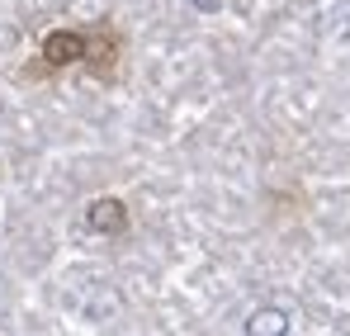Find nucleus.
Here are the masks:
<instances>
[{
    "label": "nucleus",
    "mask_w": 350,
    "mask_h": 336,
    "mask_svg": "<svg viewBox=\"0 0 350 336\" xmlns=\"http://www.w3.org/2000/svg\"><path fill=\"white\" fill-rule=\"evenodd\" d=\"M85 53H90V29H53L43 34L38 57L24 66V81H53L71 66H85Z\"/></svg>",
    "instance_id": "1"
},
{
    "label": "nucleus",
    "mask_w": 350,
    "mask_h": 336,
    "mask_svg": "<svg viewBox=\"0 0 350 336\" xmlns=\"http://www.w3.org/2000/svg\"><path fill=\"white\" fill-rule=\"evenodd\" d=\"M85 227H90V232H105V237L128 232V204H123V199H114V194L95 199V204L85 209Z\"/></svg>",
    "instance_id": "3"
},
{
    "label": "nucleus",
    "mask_w": 350,
    "mask_h": 336,
    "mask_svg": "<svg viewBox=\"0 0 350 336\" xmlns=\"http://www.w3.org/2000/svg\"><path fill=\"white\" fill-rule=\"evenodd\" d=\"M123 53H128V38L118 34L114 19H95L90 24V53H85V71L105 86H114L123 76Z\"/></svg>",
    "instance_id": "2"
}]
</instances>
